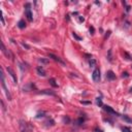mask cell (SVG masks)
<instances>
[{"label":"cell","instance_id":"6da1fadb","mask_svg":"<svg viewBox=\"0 0 132 132\" xmlns=\"http://www.w3.org/2000/svg\"><path fill=\"white\" fill-rule=\"evenodd\" d=\"M1 85H2L3 90H4V93H5L6 97L8 98V100H12V95H10V93H9L7 87H6V85H5V82H4V74H3V70H2V69H1Z\"/></svg>","mask_w":132,"mask_h":132},{"label":"cell","instance_id":"7a4b0ae2","mask_svg":"<svg viewBox=\"0 0 132 132\" xmlns=\"http://www.w3.org/2000/svg\"><path fill=\"white\" fill-rule=\"evenodd\" d=\"M25 15L29 22H32L33 15H32V12H31V8H30V3H26V5H25Z\"/></svg>","mask_w":132,"mask_h":132},{"label":"cell","instance_id":"3957f363","mask_svg":"<svg viewBox=\"0 0 132 132\" xmlns=\"http://www.w3.org/2000/svg\"><path fill=\"white\" fill-rule=\"evenodd\" d=\"M92 78L95 83H98L100 81V70H99V68L94 69V71H93V73H92Z\"/></svg>","mask_w":132,"mask_h":132},{"label":"cell","instance_id":"277c9868","mask_svg":"<svg viewBox=\"0 0 132 132\" xmlns=\"http://www.w3.org/2000/svg\"><path fill=\"white\" fill-rule=\"evenodd\" d=\"M48 57L52 58V59H53V60H55L56 62H58V63H60L61 65H63V66H65V65H66V64H65V62H64L63 60H61L60 57L56 56V55H54V54H48Z\"/></svg>","mask_w":132,"mask_h":132},{"label":"cell","instance_id":"5b68a950","mask_svg":"<svg viewBox=\"0 0 132 132\" xmlns=\"http://www.w3.org/2000/svg\"><path fill=\"white\" fill-rule=\"evenodd\" d=\"M103 108H104V110H105V112H107L108 114H116V116H118V113L116 112V110L113 109V107H110V106H108V105H103Z\"/></svg>","mask_w":132,"mask_h":132},{"label":"cell","instance_id":"8992f818","mask_svg":"<svg viewBox=\"0 0 132 132\" xmlns=\"http://www.w3.org/2000/svg\"><path fill=\"white\" fill-rule=\"evenodd\" d=\"M6 70H7V72L10 74V76H12V78L13 82H15V83H18V78H17V76H16L15 71H13V70H12V69L10 68V67H7V68H6Z\"/></svg>","mask_w":132,"mask_h":132},{"label":"cell","instance_id":"52a82bcc","mask_svg":"<svg viewBox=\"0 0 132 132\" xmlns=\"http://www.w3.org/2000/svg\"><path fill=\"white\" fill-rule=\"evenodd\" d=\"M116 74H114V72L112 71V70H108L106 72V78L109 79V81H114V79H116Z\"/></svg>","mask_w":132,"mask_h":132},{"label":"cell","instance_id":"ba28073f","mask_svg":"<svg viewBox=\"0 0 132 132\" xmlns=\"http://www.w3.org/2000/svg\"><path fill=\"white\" fill-rule=\"evenodd\" d=\"M1 48H2V50H1L2 53L4 54L6 57H7V58H10V57H12V54H10L9 52H7V50L5 48V46H4V43H3V42H1Z\"/></svg>","mask_w":132,"mask_h":132},{"label":"cell","instance_id":"9c48e42d","mask_svg":"<svg viewBox=\"0 0 132 132\" xmlns=\"http://www.w3.org/2000/svg\"><path fill=\"white\" fill-rule=\"evenodd\" d=\"M36 71H37V73L41 75V76H46V70L43 69L42 66H38L37 69H36Z\"/></svg>","mask_w":132,"mask_h":132},{"label":"cell","instance_id":"30bf717a","mask_svg":"<svg viewBox=\"0 0 132 132\" xmlns=\"http://www.w3.org/2000/svg\"><path fill=\"white\" fill-rule=\"evenodd\" d=\"M18 27L20 29H24L26 27V23H25V21L24 20H21L19 21V23H18Z\"/></svg>","mask_w":132,"mask_h":132},{"label":"cell","instance_id":"8fae6325","mask_svg":"<svg viewBox=\"0 0 132 132\" xmlns=\"http://www.w3.org/2000/svg\"><path fill=\"white\" fill-rule=\"evenodd\" d=\"M41 94H47V95H52V96H55V93L52 91V90H43V91L40 92Z\"/></svg>","mask_w":132,"mask_h":132},{"label":"cell","instance_id":"7c38bea8","mask_svg":"<svg viewBox=\"0 0 132 132\" xmlns=\"http://www.w3.org/2000/svg\"><path fill=\"white\" fill-rule=\"evenodd\" d=\"M48 82H50V84L53 86L54 88H57V87H58V84L56 83V81H55L54 78H50V81H48Z\"/></svg>","mask_w":132,"mask_h":132},{"label":"cell","instance_id":"4fadbf2b","mask_svg":"<svg viewBox=\"0 0 132 132\" xmlns=\"http://www.w3.org/2000/svg\"><path fill=\"white\" fill-rule=\"evenodd\" d=\"M122 119L124 120V121H126L127 123H132V119H130L128 116H126V114H124V116L122 117Z\"/></svg>","mask_w":132,"mask_h":132},{"label":"cell","instance_id":"5bb4252c","mask_svg":"<svg viewBox=\"0 0 132 132\" xmlns=\"http://www.w3.org/2000/svg\"><path fill=\"white\" fill-rule=\"evenodd\" d=\"M96 103H97V105H99V106H103V104H102V100L101 98H96Z\"/></svg>","mask_w":132,"mask_h":132},{"label":"cell","instance_id":"9a60e30c","mask_svg":"<svg viewBox=\"0 0 132 132\" xmlns=\"http://www.w3.org/2000/svg\"><path fill=\"white\" fill-rule=\"evenodd\" d=\"M121 130H122V132H132L129 127H122Z\"/></svg>","mask_w":132,"mask_h":132},{"label":"cell","instance_id":"2e32d148","mask_svg":"<svg viewBox=\"0 0 132 132\" xmlns=\"http://www.w3.org/2000/svg\"><path fill=\"white\" fill-rule=\"evenodd\" d=\"M89 64H90V66H91V67H94V66L96 65V61L94 60V59H91V60L89 61Z\"/></svg>","mask_w":132,"mask_h":132},{"label":"cell","instance_id":"e0dca14e","mask_svg":"<svg viewBox=\"0 0 132 132\" xmlns=\"http://www.w3.org/2000/svg\"><path fill=\"white\" fill-rule=\"evenodd\" d=\"M38 61H39L40 63H43V64H48V59H42V58H41V59H39Z\"/></svg>","mask_w":132,"mask_h":132},{"label":"cell","instance_id":"ac0fdd59","mask_svg":"<svg viewBox=\"0 0 132 132\" xmlns=\"http://www.w3.org/2000/svg\"><path fill=\"white\" fill-rule=\"evenodd\" d=\"M84 121H85V120L83 119V118H79V119L76 121V123H78L76 125H81V124H83V123H84Z\"/></svg>","mask_w":132,"mask_h":132},{"label":"cell","instance_id":"d6986e66","mask_svg":"<svg viewBox=\"0 0 132 132\" xmlns=\"http://www.w3.org/2000/svg\"><path fill=\"white\" fill-rule=\"evenodd\" d=\"M107 59H108V61L109 62H112V50H109L108 51V56H107Z\"/></svg>","mask_w":132,"mask_h":132},{"label":"cell","instance_id":"ffe728a7","mask_svg":"<svg viewBox=\"0 0 132 132\" xmlns=\"http://www.w3.org/2000/svg\"><path fill=\"white\" fill-rule=\"evenodd\" d=\"M72 35H73V37L75 38V39H78V40H82V37H79L78 35H76V33H73Z\"/></svg>","mask_w":132,"mask_h":132},{"label":"cell","instance_id":"44dd1931","mask_svg":"<svg viewBox=\"0 0 132 132\" xmlns=\"http://www.w3.org/2000/svg\"><path fill=\"white\" fill-rule=\"evenodd\" d=\"M109 35H110V31H107V32H106V34H105V36H104V40H105L106 38L108 37Z\"/></svg>","mask_w":132,"mask_h":132},{"label":"cell","instance_id":"7402d4cb","mask_svg":"<svg viewBox=\"0 0 132 132\" xmlns=\"http://www.w3.org/2000/svg\"><path fill=\"white\" fill-rule=\"evenodd\" d=\"M63 122L64 123H66V122L69 123V118H63Z\"/></svg>","mask_w":132,"mask_h":132},{"label":"cell","instance_id":"603a6c76","mask_svg":"<svg viewBox=\"0 0 132 132\" xmlns=\"http://www.w3.org/2000/svg\"><path fill=\"white\" fill-rule=\"evenodd\" d=\"M129 74H128V72H123V78H128Z\"/></svg>","mask_w":132,"mask_h":132},{"label":"cell","instance_id":"cb8c5ba5","mask_svg":"<svg viewBox=\"0 0 132 132\" xmlns=\"http://www.w3.org/2000/svg\"><path fill=\"white\" fill-rule=\"evenodd\" d=\"M1 105H2V109H3V112H5V106H4V103H3L2 100H1Z\"/></svg>","mask_w":132,"mask_h":132},{"label":"cell","instance_id":"d4e9b609","mask_svg":"<svg viewBox=\"0 0 132 132\" xmlns=\"http://www.w3.org/2000/svg\"><path fill=\"white\" fill-rule=\"evenodd\" d=\"M124 55L127 57V59H128V60H130V59H131V57L129 56V55H128V53H124Z\"/></svg>","mask_w":132,"mask_h":132},{"label":"cell","instance_id":"484cf974","mask_svg":"<svg viewBox=\"0 0 132 132\" xmlns=\"http://www.w3.org/2000/svg\"><path fill=\"white\" fill-rule=\"evenodd\" d=\"M90 32H91V34H94V28H93V27L90 28Z\"/></svg>","mask_w":132,"mask_h":132},{"label":"cell","instance_id":"4316f807","mask_svg":"<svg viewBox=\"0 0 132 132\" xmlns=\"http://www.w3.org/2000/svg\"><path fill=\"white\" fill-rule=\"evenodd\" d=\"M82 103L83 104H90L91 102H90V101H82Z\"/></svg>","mask_w":132,"mask_h":132},{"label":"cell","instance_id":"83f0119b","mask_svg":"<svg viewBox=\"0 0 132 132\" xmlns=\"http://www.w3.org/2000/svg\"><path fill=\"white\" fill-rule=\"evenodd\" d=\"M126 10H127V12H129V10H130V6H129V5L126 6Z\"/></svg>","mask_w":132,"mask_h":132},{"label":"cell","instance_id":"f1b7e54d","mask_svg":"<svg viewBox=\"0 0 132 132\" xmlns=\"http://www.w3.org/2000/svg\"><path fill=\"white\" fill-rule=\"evenodd\" d=\"M1 21H2V24H3V25H4V19H3V17H1Z\"/></svg>","mask_w":132,"mask_h":132},{"label":"cell","instance_id":"f546056e","mask_svg":"<svg viewBox=\"0 0 132 132\" xmlns=\"http://www.w3.org/2000/svg\"><path fill=\"white\" fill-rule=\"evenodd\" d=\"M130 92H132V88H131V89H130Z\"/></svg>","mask_w":132,"mask_h":132}]
</instances>
